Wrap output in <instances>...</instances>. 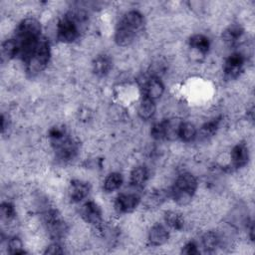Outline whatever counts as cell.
<instances>
[{"label":"cell","instance_id":"obj_29","mask_svg":"<svg viewBox=\"0 0 255 255\" xmlns=\"http://www.w3.org/2000/svg\"><path fill=\"white\" fill-rule=\"evenodd\" d=\"M0 213H1L2 219L11 220L15 217V214H16L15 207L11 202H8V201L2 202L0 206Z\"/></svg>","mask_w":255,"mask_h":255},{"label":"cell","instance_id":"obj_28","mask_svg":"<svg viewBox=\"0 0 255 255\" xmlns=\"http://www.w3.org/2000/svg\"><path fill=\"white\" fill-rule=\"evenodd\" d=\"M48 135H49V138L51 140V143H53V142H56V141L64 138L65 136H67L68 132H67L65 127H63V126H55V127L51 128L49 129Z\"/></svg>","mask_w":255,"mask_h":255},{"label":"cell","instance_id":"obj_16","mask_svg":"<svg viewBox=\"0 0 255 255\" xmlns=\"http://www.w3.org/2000/svg\"><path fill=\"white\" fill-rule=\"evenodd\" d=\"M244 34V29L239 24L229 25L222 33V39L229 45L236 44Z\"/></svg>","mask_w":255,"mask_h":255},{"label":"cell","instance_id":"obj_2","mask_svg":"<svg viewBox=\"0 0 255 255\" xmlns=\"http://www.w3.org/2000/svg\"><path fill=\"white\" fill-rule=\"evenodd\" d=\"M144 20L140 12L130 10L127 12L117 25L115 41L119 46L130 45L143 28Z\"/></svg>","mask_w":255,"mask_h":255},{"label":"cell","instance_id":"obj_27","mask_svg":"<svg viewBox=\"0 0 255 255\" xmlns=\"http://www.w3.org/2000/svg\"><path fill=\"white\" fill-rule=\"evenodd\" d=\"M8 252L12 255H21V254L26 253V251L24 250V247H23V243L20 238L12 237L8 241Z\"/></svg>","mask_w":255,"mask_h":255},{"label":"cell","instance_id":"obj_15","mask_svg":"<svg viewBox=\"0 0 255 255\" xmlns=\"http://www.w3.org/2000/svg\"><path fill=\"white\" fill-rule=\"evenodd\" d=\"M113 67V61L108 55H99L93 62V72L98 77H104L109 74Z\"/></svg>","mask_w":255,"mask_h":255},{"label":"cell","instance_id":"obj_19","mask_svg":"<svg viewBox=\"0 0 255 255\" xmlns=\"http://www.w3.org/2000/svg\"><path fill=\"white\" fill-rule=\"evenodd\" d=\"M156 107L154 101L148 98H143L137 108V115L142 120H149L153 117Z\"/></svg>","mask_w":255,"mask_h":255},{"label":"cell","instance_id":"obj_13","mask_svg":"<svg viewBox=\"0 0 255 255\" xmlns=\"http://www.w3.org/2000/svg\"><path fill=\"white\" fill-rule=\"evenodd\" d=\"M169 233L162 224H154L148 232V241L152 246H160L167 242Z\"/></svg>","mask_w":255,"mask_h":255},{"label":"cell","instance_id":"obj_32","mask_svg":"<svg viewBox=\"0 0 255 255\" xmlns=\"http://www.w3.org/2000/svg\"><path fill=\"white\" fill-rule=\"evenodd\" d=\"M44 253H45V254H63V253H64V250H63L62 246H61L59 243L55 242V243L50 244V245L46 248V250H45Z\"/></svg>","mask_w":255,"mask_h":255},{"label":"cell","instance_id":"obj_7","mask_svg":"<svg viewBox=\"0 0 255 255\" xmlns=\"http://www.w3.org/2000/svg\"><path fill=\"white\" fill-rule=\"evenodd\" d=\"M52 145L54 147L56 157L62 162H67L74 159L79 150V143L69 135L56 142H53Z\"/></svg>","mask_w":255,"mask_h":255},{"label":"cell","instance_id":"obj_22","mask_svg":"<svg viewBox=\"0 0 255 255\" xmlns=\"http://www.w3.org/2000/svg\"><path fill=\"white\" fill-rule=\"evenodd\" d=\"M182 122L179 119H165V138L174 140L178 138V130Z\"/></svg>","mask_w":255,"mask_h":255},{"label":"cell","instance_id":"obj_26","mask_svg":"<svg viewBox=\"0 0 255 255\" xmlns=\"http://www.w3.org/2000/svg\"><path fill=\"white\" fill-rule=\"evenodd\" d=\"M219 244V237L217 234L213 231L206 232L202 236V246L205 249V251H213Z\"/></svg>","mask_w":255,"mask_h":255},{"label":"cell","instance_id":"obj_14","mask_svg":"<svg viewBox=\"0 0 255 255\" xmlns=\"http://www.w3.org/2000/svg\"><path fill=\"white\" fill-rule=\"evenodd\" d=\"M144 97L155 101L160 98L164 92V86L158 78H150L144 85Z\"/></svg>","mask_w":255,"mask_h":255},{"label":"cell","instance_id":"obj_12","mask_svg":"<svg viewBox=\"0 0 255 255\" xmlns=\"http://www.w3.org/2000/svg\"><path fill=\"white\" fill-rule=\"evenodd\" d=\"M230 158L232 165L236 168L243 167L247 164L249 160L248 147L244 143H238L231 149Z\"/></svg>","mask_w":255,"mask_h":255},{"label":"cell","instance_id":"obj_33","mask_svg":"<svg viewBox=\"0 0 255 255\" xmlns=\"http://www.w3.org/2000/svg\"><path fill=\"white\" fill-rule=\"evenodd\" d=\"M249 233H250V238H251V240H254V225H253V223H251V225H250Z\"/></svg>","mask_w":255,"mask_h":255},{"label":"cell","instance_id":"obj_5","mask_svg":"<svg viewBox=\"0 0 255 255\" xmlns=\"http://www.w3.org/2000/svg\"><path fill=\"white\" fill-rule=\"evenodd\" d=\"M50 44L45 37H42L32 55L24 63L26 67V73L30 77L38 75L47 67L50 60Z\"/></svg>","mask_w":255,"mask_h":255},{"label":"cell","instance_id":"obj_31","mask_svg":"<svg viewBox=\"0 0 255 255\" xmlns=\"http://www.w3.org/2000/svg\"><path fill=\"white\" fill-rule=\"evenodd\" d=\"M183 254H187V255H197L200 253L198 246L196 245V243L194 241H189L187 242L181 251Z\"/></svg>","mask_w":255,"mask_h":255},{"label":"cell","instance_id":"obj_6","mask_svg":"<svg viewBox=\"0 0 255 255\" xmlns=\"http://www.w3.org/2000/svg\"><path fill=\"white\" fill-rule=\"evenodd\" d=\"M44 223L50 236L54 239H61L68 231V227L61 214L56 209H50L44 214Z\"/></svg>","mask_w":255,"mask_h":255},{"label":"cell","instance_id":"obj_18","mask_svg":"<svg viewBox=\"0 0 255 255\" xmlns=\"http://www.w3.org/2000/svg\"><path fill=\"white\" fill-rule=\"evenodd\" d=\"M148 178V171L145 166H136L134 167L129 176V182L134 187H141L144 185Z\"/></svg>","mask_w":255,"mask_h":255},{"label":"cell","instance_id":"obj_9","mask_svg":"<svg viewBox=\"0 0 255 255\" xmlns=\"http://www.w3.org/2000/svg\"><path fill=\"white\" fill-rule=\"evenodd\" d=\"M81 217L94 226H101L103 223V213L100 206L93 200L85 202L80 209Z\"/></svg>","mask_w":255,"mask_h":255},{"label":"cell","instance_id":"obj_10","mask_svg":"<svg viewBox=\"0 0 255 255\" xmlns=\"http://www.w3.org/2000/svg\"><path fill=\"white\" fill-rule=\"evenodd\" d=\"M140 197L135 193H121L115 201V209L118 213L124 214L133 211L139 204Z\"/></svg>","mask_w":255,"mask_h":255},{"label":"cell","instance_id":"obj_21","mask_svg":"<svg viewBox=\"0 0 255 255\" xmlns=\"http://www.w3.org/2000/svg\"><path fill=\"white\" fill-rule=\"evenodd\" d=\"M165 223L173 230H181L184 225V219L182 215L176 211H166L164 213Z\"/></svg>","mask_w":255,"mask_h":255},{"label":"cell","instance_id":"obj_8","mask_svg":"<svg viewBox=\"0 0 255 255\" xmlns=\"http://www.w3.org/2000/svg\"><path fill=\"white\" fill-rule=\"evenodd\" d=\"M244 63H245V57L241 53L235 52L230 54L228 58L225 60V63L223 66L224 77L227 80L236 79L241 74L244 67Z\"/></svg>","mask_w":255,"mask_h":255},{"label":"cell","instance_id":"obj_4","mask_svg":"<svg viewBox=\"0 0 255 255\" xmlns=\"http://www.w3.org/2000/svg\"><path fill=\"white\" fill-rule=\"evenodd\" d=\"M197 189V180L189 172L181 173L177 176L171 188V196L179 205L188 204Z\"/></svg>","mask_w":255,"mask_h":255},{"label":"cell","instance_id":"obj_24","mask_svg":"<svg viewBox=\"0 0 255 255\" xmlns=\"http://www.w3.org/2000/svg\"><path fill=\"white\" fill-rule=\"evenodd\" d=\"M1 53L2 58H5L7 60H11L13 58L18 57V46L14 38L8 39L2 43Z\"/></svg>","mask_w":255,"mask_h":255},{"label":"cell","instance_id":"obj_3","mask_svg":"<svg viewBox=\"0 0 255 255\" xmlns=\"http://www.w3.org/2000/svg\"><path fill=\"white\" fill-rule=\"evenodd\" d=\"M87 19V14L83 11H70L67 13L57 24L58 41L62 43H72L77 40Z\"/></svg>","mask_w":255,"mask_h":255},{"label":"cell","instance_id":"obj_23","mask_svg":"<svg viewBox=\"0 0 255 255\" xmlns=\"http://www.w3.org/2000/svg\"><path fill=\"white\" fill-rule=\"evenodd\" d=\"M123 175L119 172L110 173L104 181V189L107 192H113L119 189L123 184Z\"/></svg>","mask_w":255,"mask_h":255},{"label":"cell","instance_id":"obj_20","mask_svg":"<svg viewBox=\"0 0 255 255\" xmlns=\"http://www.w3.org/2000/svg\"><path fill=\"white\" fill-rule=\"evenodd\" d=\"M197 130L193 124L189 122H182L178 130V137L183 141H191L196 137Z\"/></svg>","mask_w":255,"mask_h":255},{"label":"cell","instance_id":"obj_11","mask_svg":"<svg viewBox=\"0 0 255 255\" xmlns=\"http://www.w3.org/2000/svg\"><path fill=\"white\" fill-rule=\"evenodd\" d=\"M89 192H90V185L88 182L80 179L71 180L68 188V194L70 199L73 202L82 201L88 196Z\"/></svg>","mask_w":255,"mask_h":255},{"label":"cell","instance_id":"obj_17","mask_svg":"<svg viewBox=\"0 0 255 255\" xmlns=\"http://www.w3.org/2000/svg\"><path fill=\"white\" fill-rule=\"evenodd\" d=\"M189 46L190 48L196 50L202 55L207 54L210 48V41L208 37L203 34H194L189 38Z\"/></svg>","mask_w":255,"mask_h":255},{"label":"cell","instance_id":"obj_30","mask_svg":"<svg viewBox=\"0 0 255 255\" xmlns=\"http://www.w3.org/2000/svg\"><path fill=\"white\" fill-rule=\"evenodd\" d=\"M150 135L154 139L165 138V120L154 124L150 129Z\"/></svg>","mask_w":255,"mask_h":255},{"label":"cell","instance_id":"obj_25","mask_svg":"<svg viewBox=\"0 0 255 255\" xmlns=\"http://www.w3.org/2000/svg\"><path fill=\"white\" fill-rule=\"evenodd\" d=\"M221 122V118H216V119H213L207 123H205L199 129V135L200 137L202 138H207V137H210L212 136L216 130L218 129L219 128V124Z\"/></svg>","mask_w":255,"mask_h":255},{"label":"cell","instance_id":"obj_1","mask_svg":"<svg viewBox=\"0 0 255 255\" xmlns=\"http://www.w3.org/2000/svg\"><path fill=\"white\" fill-rule=\"evenodd\" d=\"M41 24L35 18H25L16 30L14 39L18 46V58L25 63L36 49L41 38Z\"/></svg>","mask_w":255,"mask_h":255}]
</instances>
